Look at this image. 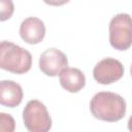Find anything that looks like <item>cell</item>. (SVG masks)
Masks as SVG:
<instances>
[{
  "label": "cell",
  "instance_id": "cell-1",
  "mask_svg": "<svg viewBox=\"0 0 132 132\" xmlns=\"http://www.w3.org/2000/svg\"><path fill=\"white\" fill-rule=\"evenodd\" d=\"M92 114L101 121L117 122L126 113V102L122 96L112 92H99L90 102Z\"/></svg>",
  "mask_w": 132,
  "mask_h": 132
},
{
  "label": "cell",
  "instance_id": "cell-2",
  "mask_svg": "<svg viewBox=\"0 0 132 132\" xmlns=\"http://www.w3.org/2000/svg\"><path fill=\"white\" fill-rule=\"evenodd\" d=\"M32 66L31 54L9 41H2L0 44V67L3 70L23 74L28 72Z\"/></svg>",
  "mask_w": 132,
  "mask_h": 132
},
{
  "label": "cell",
  "instance_id": "cell-3",
  "mask_svg": "<svg viewBox=\"0 0 132 132\" xmlns=\"http://www.w3.org/2000/svg\"><path fill=\"white\" fill-rule=\"evenodd\" d=\"M109 42L118 51H126L132 45V16L127 13L114 15L109 23Z\"/></svg>",
  "mask_w": 132,
  "mask_h": 132
},
{
  "label": "cell",
  "instance_id": "cell-4",
  "mask_svg": "<svg viewBox=\"0 0 132 132\" xmlns=\"http://www.w3.org/2000/svg\"><path fill=\"white\" fill-rule=\"evenodd\" d=\"M25 127L30 132H46L52 128L47 108L38 100H30L23 110Z\"/></svg>",
  "mask_w": 132,
  "mask_h": 132
},
{
  "label": "cell",
  "instance_id": "cell-5",
  "mask_svg": "<svg viewBox=\"0 0 132 132\" xmlns=\"http://www.w3.org/2000/svg\"><path fill=\"white\" fill-rule=\"evenodd\" d=\"M124 75L123 64L112 58H105L98 62L93 70L94 79L101 85H109L122 78Z\"/></svg>",
  "mask_w": 132,
  "mask_h": 132
},
{
  "label": "cell",
  "instance_id": "cell-6",
  "mask_svg": "<svg viewBox=\"0 0 132 132\" xmlns=\"http://www.w3.org/2000/svg\"><path fill=\"white\" fill-rule=\"evenodd\" d=\"M67 66L68 60L66 55L58 48H48L44 51L39 58V68L48 76L60 75Z\"/></svg>",
  "mask_w": 132,
  "mask_h": 132
},
{
  "label": "cell",
  "instance_id": "cell-7",
  "mask_svg": "<svg viewBox=\"0 0 132 132\" xmlns=\"http://www.w3.org/2000/svg\"><path fill=\"white\" fill-rule=\"evenodd\" d=\"M20 35L25 42L29 44H37L44 38L45 26L40 19L29 16L22 22L20 26Z\"/></svg>",
  "mask_w": 132,
  "mask_h": 132
},
{
  "label": "cell",
  "instance_id": "cell-8",
  "mask_svg": "<svg viewBox=\"0 0 132 132\" xmlns=\"http://www.w3.org/2000/svg\"><path fill=\"white\" fill-rule=\"evenodd\" d=\"M22 87L12 80H2L0 82V103L4 106L15 107L23 100Z\"/></svg>",
  "mask_w": 132,
  "mask_h": 132
},
{
  "label": "cell",
  "instance_id": "cell-9",
  "mask_svg": "<svg viewBox=\"0 0 132 132\" xmlns=\"http://www.w3.org/2000/svg\"><path fill=\"white\" fill-rule=\"evenodd\" d=\"M60 84L66 91L77 93L85 87L86 77L79 69L67 67L60 73Z\"/></svg>",
  "mask_w": 132,
  "mask_h": 132
},
{
  "label": "cell",
  "instance_id": "cell-10",
  "mask_svg": "<svg viewBox=\"0 0 132 132\" xmlns=\"http://www.w3.org/2000/svg\"><path fill=\"white\" fill-rule=\"evenodd\" d=\"M14 10L12 0H0V21H6L11 18Z\"/></svg>",
  "mask_w": 132,
  "mask_h": 132
},
{
  "label": "cell",
  "instance_id": "cell-11",
  "mask_svg": "<svg viewBox=\"0 0 132 132\" xmlns=\"http://www.w3.org/2000/svg\"><path fill=\"white\" fill-rule=\"evenodd\" d=\"M0 130L1 131H8L11 132L14 130V120L10 114L0 113Z\"/></svg>",
  "mask_w": 132,
  "mask_h": 132
},
{
  "label": "cell",
  "instance_id": "cell-12",
  "mask_svg": "<svg viewBox=\"0 0 132 132\" xmlns=\"http://www.w3.org/2000/svg\"><path fill=\"white\" fill-rule=\"evenodd\" d=\"M43 1H44V3L52 5V6H61V5L68 3L70 0H43Z\"/></svg>",
  "mask_w": 132,
  "mask_h": 132
},
{
  "label": "cell",
  "instance_id": "cell-13",
  "mask_svg": "<svg viewBox=\"0 0 132 132\" xmlns=\"http://www.w3.org/2000/svg\"><path fill=\"white\" fill-rule=\"evenodd\" d=\"M128 129H129L130 131H132V116L130 117V119H129V121H128Z\"/></svg>",
  "mask_w": 132,
  "mask_h": 132
},
{
  "label": "cell",
  "instance_id": "cell-14",
  "mask_svg": "<svg viewBox=\"0 0 132 132\" xmlns=\"http://www.w3.org/2000/svg\"><path fill=\"white\" fill-rule=\"evenodd\" d=\"M131 75H132V66H131Z\"/></svg>",
  "mask_w": 132,
  "mask_h": 132
}]
</instances>
